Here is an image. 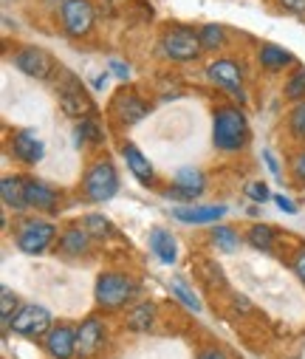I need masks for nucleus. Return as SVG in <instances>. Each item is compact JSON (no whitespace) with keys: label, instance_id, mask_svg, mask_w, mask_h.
Listing matches in <instances>:
<instances>
[{"label":"nucleus","instance_id":"34","mask_svg":"<svg viewBox=\"0 0 305 359\" xmlns=\"http://www.w3.org/2000/svg\"><path fill=\"white\" fill-rule=\"evenodd\" d=\"M246 196L252 198V201H257V204H266L271 196H269V187L263 184V182H249L246 184Z\"/></svg>","mask_w":305,"mask_h":359},{"label":"nucleus","instance_id":"4","mask_svg":"<svg viewBox=\"0 0 305 359\" xmlns=\"http://www.w3.org/2000/svg\"><path fill=\"white\" fill-rule=\"evenodd\" d=\"M57 102L60 111L71 119H88L93 116V100L85 91V85L76 74H71L68 68H60V82H57Z\"/></svg>","mask_w":305,"mask_h":359},{"label":"nucleus","instance_id":"36","mask_svg":"<svg viewBox=\"0 0 305 359\" xmlns=\"http://www.w3.org/2000/svg\"><path fill=\"white\" fill-rule=\"evenodd\" d=\"M108 68L114 71V76H116V79H122V82H128V79H130V65H128V62H122V60H111V62H108Z\"/></svg>","mask_w":305,"mask_h":359},{"label":"nucleus","instance_id":"35","mask_svg":"<svg viewBox=\"0 0 305 359\" xmlns=\"http://www.w3.org/2000/svg\"><path fill=\"white\" fill-rule=\"evenodd\" d=\"M274 4L285 15H294V18H302L305 15V0H274Z\"/></svg>","mask_w":305,"mask_h":359},{"label":"nucleus","instance_id":"32","mask_svg":"<svg viewBox=\"0 0 305 359\" xmlns=\"http://www.w3.org/2000/svg\"><path fill=\"white\" fill-rule=\"evenodd\" d=\"M170 292H172V297H178V300L187 306V309H192V311H201V300H198V297H195V294H192V292H189L184 283H178V280H175V283L170 286Z\"/></svg>","mask_w":305,"mask_h":359},{"label":"nucleus","instance_id":"11","mask_svg":"<svg viewBox=\"0 0 305 359\" xmlns=\"http://www.w3.org/2000/svg\"><path fill=\"white\" fill-rule=\"evenodd\" d=\"M9 328L15 334H20V337L37 339V337H43V334L51 331V314L43 306H34L32 303V306H23V309L15 311V317L9 320Z\"/></svg>","mask_w":305,"mask_h":359},{"label":"nucleus","instance_id":"25","mask_svg":"<svg viewBox=\"0 0 305 359\" xmlns=\"http://www.w3.org/2000/svg\"><path fill=\"white\" fill-rule=\"evenodd\" d=\"M210 241L218 246V252H226V255H235L238 249H240V235H238V229L235 226H224V224H218V226H212L210 229Z\"/></svg>","mask_w":305,"mask_h":359},{"label":"nucleus","instance_id":"19","mask_svg":"<svg viewBox=\"0 0 305 359\" xmlns=\"http://www.w3.org/2000/svg\"><path fill=\"white\" fill-rule=\"evenodd\" d=\"M90 241L93 238L88 235V229L82 224L79 226H68L57 241V255H62V257H85L88 249H90Z\"/></svg>","mask_w":305,"mask_h":359},{"label":"nucleus","instance_id":"10","mask_svg":"<svg viewBox=\"0 0 305 359\" xmlns=\"http://www.w3.org/2000/svg\"><path fill=\"white\" fill-rule=\"evenodd\" d=\"M203 190H207V175L198 167H181L172 178V187H167L164 196L172 201H181V204H192L195 198L203 196Z\"/></svg>","mask_w":305,"mask_h":359},{"label":"nucleus","instance_id":"42","mask_svg":"<svg viewBox=\"0 0 305 359\" xmlns=\"http://www.w3.org/2000/svg\"><path fill=\"white\" fill-rule=\"evenodd\" d=\"M93 85H96V88H105V85H108V74H102V76H99Z\"/></svg>","mask_w":305,"mask_h":359},{"label":"nucleus","instance_id":"31","mask_svg":"<svg viewBox=\"0 0 305 359\" xmlns=\"http://www.w3.org/2000/svg\"><path fill=\"white\" fill-rule=\"evenodd\" d=\"M15 309H18V294L9 286H4V289H0V317H4L6 328H9V320L15 317Z\"/></svg>","mask_w":305,"mask_h":359},{"label":"nucleus","instance_id":"12","mask_svg":"<svg viewBox=\"0 0 305 359\" xmlns=\"http://www.w3.org/2000/svg\"><path fill=\"white\" fill-rule=\"evenodd\" d=\"M9 150H12V156H15L20 164H26V167L40 164L43 156H46V144H43L40 133L32 130V128L12 130V136H9Z\"/></svg>","mask_w":305,"mask_h":359},{"label":"nucleus","instance_id":"40","mask_svg":"<svg viewBox=\"0 0 305 359\" xmlns=\"http://www.w3.org/2000/svg\"><path fill=\"white\" fill-rule=\"evenodd\" d=\"M62 4H65V0H40V6H43L46 12H54V18H57V12L62 9Z\"/></svg>","mask_w":305,"mask_h":359},{"label":"nucleus","instance_id":"41","mask_svg":"<svg viewBox=\"0 0 305 359\" xmlns=\"http://www.w3.org/2000/svg\"><path fill=\"white\" fill-rule=\"evenodd\" d=\"M198 359H226V356H224L218 348H207V351H201V353H198Z\"/></svg>","mask_w":305,"mask_h":359},{"label":"nucleus","instance_id":"14","mask_svg":"<svg viewBox=\"0 0 305 359\" xmlns=\"http://www.w3.org/2000/svg\"><path fill=\"white\" fill-rule=\"evenodd\" d=\"M105 348V328L96 317H88L79 328H76V356L90 359Z\"/></svg>","mask_w":305,"mask_h":359},{"label":"nucleus","instance_id":"2","mask_svg":"<svg viewBox=\"0 0 305 359\" xmlns=\"http://www.w3.org/2000/svg\"><path fill=\"white\" fill-rule=\"evenodd\" d=\"M158 51L170 62H195L203 54V46H201L198 29L184 23H170L158 37Z\"/></svg>","mask_w":305,"mask_h":359},{"label":"nucleus","instance_id":"20","mask_svg":"<svg viewBox=\"0 0 305 359\" xmlns=\"http://www.w3.org/2000/svg\"><path fill=\"white\" fill-rule=\"evenodd\" d=\"M122 156H125V161H128V170L139 178L144 187H150V184L156 182V170H153L150 158H147L133 142H125V144H122Z\"/></svg>","mask_w":305,"mask_h":359},{"label":"nucleus","instance_id":"15","mask_svg":"<svg viewBox=\"0 0 305 359\" xmlns=\"http://www.w3.org/2000/svg\"><path fill=\"white\" fill-rule=\"evenodd\" d=\"M26 204L34 212H57L60 210V193L37 178H26Z\"/></svg>","mask_w":305,"mask_h":359},{"label":"nucleus","instance_id":"24","mask_svg":"<svg viewBox=\"0 0 305 359\" xmlns=\"http://www.w3.org/2000/svg\"><path fill=\"white\" fill-rule=\"evenodd\" d=\"M102 142H105V133H102V128H99V122L93 116L76 122V128H74V144L76 147H88V144L99 147Z\"/></svg>","mask_w":305,"mask_h":359},{"label":"nucleus","instance_id":"17","mask_svg":"<svg viewBox=\"0 0 305 359\" xmlns=\"http://www.w3.org/2000/svg\"><path fill=\"white\" fill-rule=\"evenodd\" d=\"M46 351L51 359H71L76 353V331L71 325H54L46 334Z\"/></svg>","mask_w":305,"mask_h":359},{"label":"nucleus","instance_id":"29","mask_svg":"<svg viewBox=\"0 0 305 359\" xmlns=\"http://www.w3.org/2000/svg\"><path fill=\"white\" fill-rule=\"evenodd\" d=\"M283 94H285V100H291V102H302V100H305V68H302V65H297V68L285 76Z\"/></svg>","mask_w":305,"mask_h":359},{"label":"nucleus","instance_id":"39","mask_svg":"<svg viewBox=\"0 0 305 359\" xmlns=\"http://www.w3.org/2000/svg\"><path fill=\"white\" fill-rule=\"evenodd\" d=\"M263 158H266V164H269V170H271V175H274V178H280V164H277V158H274V153H271V150H263Z\"/></svg>","mask_w":305,"mask_h":359},{"label":"nucleus","instance_id":"26","mask_svg":"<svg viewBox=\"0 0 305 359\" xmlns=\"http://www.w3.org/2000/svg\"><path fill=\"white\" fill-rule=\"evenodd\" d=\"M82 226L88 229V235H90L93 241H105V238H114V235H116L114 221L105 218L102 212H90V215H85V218H82Z\"/></svg>","mask_w":305,"mask_h":359},{"label":"nucleus","instance_id":"3","mask_svg":"<svg viewBox=\"0 0 305 359\" xmlns=\"http://www.w3.org/2000/svg\"><path fill=\"white\" fill-rule=\"evenodd\" d=\"M136 294H139V283L125 272H102L96 278V286H93L96 306L105 309V311L125 309Z\"/></svg>","mask_w":305,"mask_h":359},{"label":"nucleus","instance_id":"43","mask_svg":"<svg viewBox=\"0 0 305 359\" xmlns=\"http://www.w3.org/2000/svg\"><path fill=\"white\" fill-rule=\"evenodd\" d=\"M4 4H15V0H4Z\"/></svg>","mask_w":305,"mask_h":359},{"label":"nucleus","instance_id":"8","mask_svg":"<svg viewBox=\"0 0 305 359\" xmlns=\"http://www.w3.org/2000/svg\"><path fill=\"white\" fill-rule=\"evenodd\" d=\"M12 65H15L20 74H26V76H32V79H40V82L51 79V76L60 71L57 62H54V57H51L46 48H40V46H20V48L12 54Z\"/></svg>","mask_w":305,"mask_h":359},{"label":"nucleus","instance_id":"22","mask_svg":"<svg viewBox=\"0 0 305 359\" xmlns=\"http://www.w3.org/2000/svg\"><path fill=\"white\" fill-rule=\"evenodd\" d=\"M150 252H153L161 263H167V266H172V263L178 260V243H175V238H172L167 229H161V226H156V229L150 232Z\"/></svg>","mask_w":305,"mask_h":359},{"label":"nucleus","instance_id":"21","mask_svg":"<svg viewBox=\"0 0 305 359\" xmlns=\"http://www.w3.org/2000/svg\"><path fill=\"white\" fill-rule=\"evenodd\" d=\"M0 198H4L6 210H15V212L29 210V204H26V178L23 175H4V182H0Z\"/></svg>","mask_w":305,"mask_h":359},{"label":"nucleus","instance_id":"7","mask_svg":"<svg viewBox=\"0 0 305 359\" xmlns=\"http://www.w3.org/2000/svg\"><path fill=\"white\" fill-rule=\"evenodd\" d=\"M54 238H57V226L51 221H43V218L23 221L18 226V235H15L18 249L23 255H43V252H48L51 243H54Z\"/></svg>","mask_w":305,"mask_h":359},{"label":"nucleus","instance_id":"5","mask_svg":"<svg viewBox=\"0 0 305 359\" xmlns=\"http://www.w3.org/2000/svg\"><path fill=\"white\" fill-rule=\"evenodd\" d=\"M82 193L90 204H105L119 193V172L111 158H96L82 175Z\"/></svg>","mask_w":305,"mask_h":359},{"label":"nucleus","instance_id":"33","mask_svg":"<svg viewBox=\"0 0 305 359\" xmlns=\"http://www.w3.org/2000/svg\"><path fill=\"white\" fill-rule=\"evenodd\" d=\"M291 178L299 187H305V147L291 158Z\"/></svg>","mask_w":305,"mask_h":359},{"label":"nucleus","instance_id":"27","mask_svg":"<svg viewBox=\"0 0 305 359\" xmlns=\"http://www.w3.org/2000/svg\"><path fill=\"white\" fill-rule=\"evenodd\" d=\"M156 325V306L153 303H139L128 311V328L130 331H150Z\"/></svg>","mask_w":305,"mask_h":359},{"label":"nucleus","instance_id":"18","mask_svg":"<svg viewBox=\"0 0 305 359\" xmlns=\"http://www.w3.org/2000/svg\"><path fill=\"white\" fill-rule=\"evenodd\" d=\"M229 210L224 204H207V207H175L172 210V218L181 221V224H218Z\"/></svg>","mask_w":305,"mask_h":359},{"label":"nucleus","instance_id":"30","mask_svg":"<svg viewBox=\"0 0 305 359\" xmlns=\"http://www.w3.org/2000/svg\"><path fill=\"white\" fill-rule=\"evenodd\" d=\"M288 133L294 142L305 144V100L297 102L291 111H288Z\"/></svg>","mask_w":305,"mask_h":359},{"label":"nucleus","instance_id":"9","mask_svg":"<svg viewBox=\"0 0 305 359\" xmlns=\"http://www.w3.org/2000/svg\"><path fill=\"white\" fill-rule=\"evenodd\" d=\"M207 76L212 85L229 91L240 105L246 102V88H243V65L232 57H218L207 65Z\"/></svg>","mask_w":305,"mask_h":359},{"label":"nucleus","instance_id":"13","mask_svg":"<svg viewBox=\"0 0 305 359\" xmlns=\"http://www.w3.org/2000/svg\"><path fill=\"white\" fill-rule=\"evenodd\" d=\"M150 114V105L136 91H119L111 102V116H116L119 125H136Z\"/></svg>","mask_w":305,"mask_h":359},{"label":"nucleus","instance_id":"37","mask_svg":"<svg viewBox=\"0 0 305 359\" xmlns=\"http://www.w3.org/2000/svg\"><path fill=\"white\" fill-rule=\"evenodd\" d=\"M291 269H294V275L299 278V283L305 286V249H299V252L294 255V260H291Z\"/></svg>","mask_w":305,"mask_h":359},{"label":"nucleus","instance_id":"1","mask_svg":"<svg viewBox=\"0 0 305 359\" xmlns=\"http://www.w3.org/2000/svg\"><path fill=\"white\" fill-rule=\"evenodd\" d=\"M249 142V119L238 105H218L212 114V144L221 153H238Z\"/></svg>","mask_w":305,"mask_h":359},{"label":"nucleus","instance_id":"28","mask_svg":"<svg viewBox=\"0 0 305 359\" xmlns=\"http://www.w3.org/2000/svg\"><path fill=\"white\" fill-rule=\"evenodd\" d=\"M246 241H249V246H255L257 252H271V249H274V241H277V232H274V226H269V224H255V226L249 229Z\"/></svg>","mask_w":305,"mask_h":359},{"label":"nucleus","instance_id":"6","mask_svg":"<svg viewBox=\"0 0 305 359\" xmlns=\"http://www.w3.org/2000/svg\"><path fill=\"white\" fill-rule=\"evenodd\" d=\"M57 23L68 40H88L96 29V4L93 0H65L57 12Z\"/></svg>","mask_w":305,"mask_h":359},{"label":"nucleus","instance_id":"38","mask_svg":"<svg viewBox=\"0 0 305 359\" xmlns=\"http://www.w3.org/2000/svg\"><path fill=\"white\" fill-rule=\"evenodd\" d=\"M274 204H277L283 212H288V215H294V212H297L294 201H291V198H285V196H274Z\"/></svg>","mask_w":305,"mask_h":359},{"label":"nucleus","instance_id":"23","mask_svg":"<svg viewBox=\"0 0 305 359\" xmlns=\"http://www.w3.org/2000/svg\"><path fill=\"white\" fill-rule=\"evenodd\" d=\"M198 37H201V46H203V51H207V54H218L229 43V32L221 23H203V26H198Z\"/></svg>","mask_w":305,"mask_h":359},{"label":"nucleus","instance_id":"16","mask_svg":"<svg viewBox=\"0 0 305 359\" xmlns=\"http://www.w3.org/2000/svg\"><path fill=\"white\" fill-rule=\"evenodd\" d=\"M257 65L266 74H283L285 68H297V57L288 48H280L274 43H260L257 46Z\"/></svg>","mask_w":305,"mask_h":359}]
</instances>
